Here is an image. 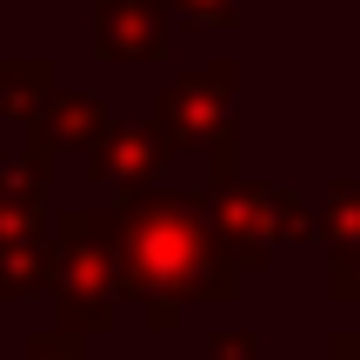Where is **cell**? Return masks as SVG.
Returning a JSON list of instances; mask_svg holds the SVG:
<instances>
[]
</instances>
